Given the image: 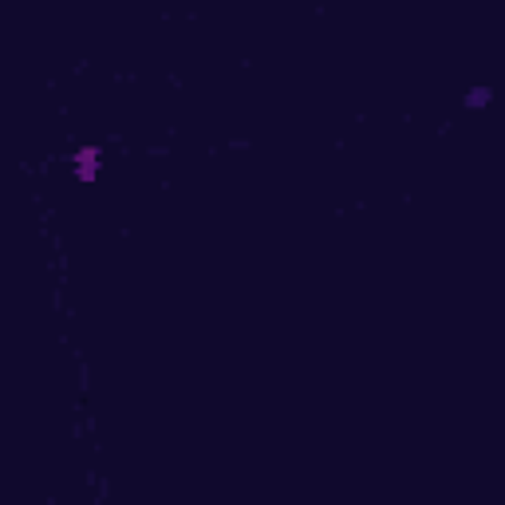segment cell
Masks as SVG:
<instances>
[{
  "label": "cell",
  "mask_w": 505,
  "mask_h": 505,
  "mask_svg": "<svg viewBox=\"0 0 505 505\" xmlns=\"http://www.w3.org/2000/svg\"><path fill=\"white\" fill-rule=\"evenodd\" d=\"M71 170H76V178L79 182H95V174H99V162H103V150L99 146H79L71 158Z\"/></svg>",
  "instance_id": "6da1fadb"
},
{
  "label": "cell",
  "mask_w": 505,
  "mask_h": 505,
  "mask_svg": "<svg viewBox=\"0 0 505 505\" xmlns=\"http://www.w3.org/2000/svg\"><path fill=\"white\" fill-rule=\"evenodd\" d=\"M466 103H470V107H482V103H490V91H485V87L470 91V99H466Z\"/></svg>",
  "instance_id": "7a4b0ae2"
}]
</instances>
